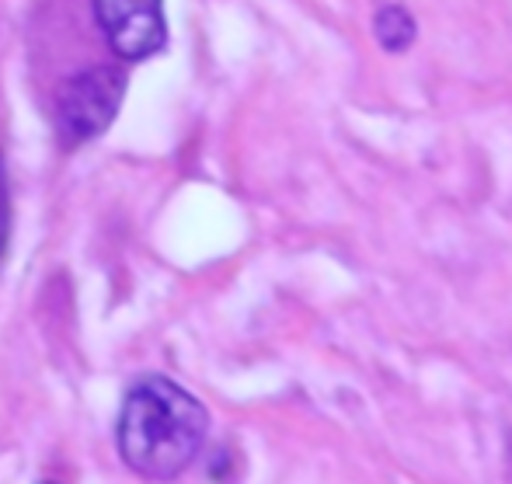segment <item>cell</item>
I'll return each instance as SVG.
<instances>
[{
  "mask_svg": "<svg viewBox=\"0 0 512 484\" xmlns=\"http://www.w3.org/2000/svg\"><path fill=\"white\" fill-rule=\"evenodd\" d=\"M209 429L206 408L168 377H143L119 411V453L140 478L171 481L196 464Z\"/></svg>",
  "mask_w": 512,
  "mask_h": 484,
  "instance_id": "obj_1",
  "label": "cell"
},
{
  "mask_svg": "<svg viewBox=\"0 0 512 484\" xmlns=\"http://www.w3.org/2000/svg\"><path fill=\"white\" fill-rule=\"evenodd\" d=\"M95 21L112 53L126 63L147 60L168 42L161 0H95Z\"/></svg>",
  "mask_w": 512,
  "mask_h": 484,
  "instance_id": "obj_3",
  "label": "cell"
},
{
  "mask_svg": "<svg viewBox=\"0 0 512 484\" xmlns=\"http://www.w3.org/2000/svg\"><path fill=\"white\" fill-rule=\"evenodd\" d=\"M373 35L377 42L387 49V53H401L415 42V18L398 4H387L377 11V21H373Z\"/></svg>",
  "mask_w": 512,
  "mask_h": 484,
  "instance_id": "obj_4",
  "label": "cell"
},
{
  "mask_svg": "<svg viewBox=\"0 0 512 484\" xmlns=\"http://www.w3.org/2000/svg\"><path fill=\"white\" fill-rule=\"evenodd\" d=\"M122 95H126V74L105 63L67 77L56 91V136L63 147H81L102 136L119 115Z\"/></svg>",
  "mask_w": 512,
  "mask_h": 484,
  "instance_id": "obj_2",
  "label": "cell"
}]
</instances>
